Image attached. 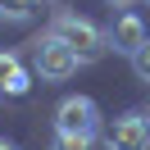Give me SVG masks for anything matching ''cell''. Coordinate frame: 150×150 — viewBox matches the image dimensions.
Listing matches in <instances>:
<instances>
[{"instance_id": "obj_1", "label": "cell", "mask_w": 150, "mask_h": 150, "mask_svg": "<svg viewBox=\"0 0 150 150\" xmlns=\"http://www.w3.org/2000/svg\"><path fill=\"white\" fill-rule=\"evenodd\" d=\"M50 37H59L68 50H73L82 64H96V59L109 50V37H105L100 28H96L91 18H77V14H55V23H50Z\"/></svg>"}, {"instance_id": "obj_2", "label": "cell", "mask_w": 150, "mask_h": 150, "mask_svg": "<svg viewBox=\"0 0 150 150\" xmlns=\"http://www.w3.org/2000/svg\"><path fill=\"white\" fill-rule=\"evenodd\" d=\"M77 64H82V59H77L59 37H50V32L32 41V68H37L41 82H64V77L77 73Z\"/></svg>"}, {"instance_id": "obj_3", "label": "cell", "mask_w": 150, "mask_h": 150, "mask_svg": "<svg viewBox=\"0 0 150 150\" xmlns=\"http://www.w3.org/2000/svg\"><path fill=\"white\" fill-rule=\"evenodd\" d=\"M55 132H82V137H96L100 132V109H96L91 96H64L55 109Z\"/></svg>"}, {"instance_id": "obj_4", "label": "cell", "mask_w": 150, "mask_h": 150, "mask_svg": "<svg viewBox=\"0 0 150 150\" xmlns=\"http://www.w3.org/2000/svg\"><path fill=\"white\" fill-rule=\"evenodd\" d=\"M105 146L109 150H150V118L137 109L114 118V127L105 132Z\"/></svg>"}, {"instance_id": "obj_5", "label": "cell", "mask_w": 150, "mask_h": 150, "mask_svg": "<svg viewBox=\"0 0 150 150\" xmlns=\"http://www.w3.org/2000/svg\"><path fill=\"white\" fill-rule=\"evenodd\" d=\"M105 37H109V50H118V55L132 59V55H137V50L150 41V32H146V23L127 9V14H118V18H114V28L105 32Z\"/></svg>"}, {"instance_id": "obj_6", "label": "cell", "mask_w": 150, "mask_h": 150, "mask_svg": "<svg viewBox=\"0 0 150 150\" xmlns=\"http://www.w3.org/2000/svg\"><path fill=\"white\" fill-rule=\"evenodd\" d=\"M28 86H32V77L23 73V64L14 55H0V91L5 96H23Z\"/></svg>"}, {"instance_id": "obj_7", "label": "cell", "mask_w": 150, "mask_h": 150, "mask_svg": "<svg viewBox=\"0 0 150 150\" xmlns=\"http://www.w3.org/2000/svg\"><path fill=\"white\" fill-rule=\"evenodd\" d=\"M37 14V0H0V18L5 23H28Z\"/></svg>"}, {"instance_id": "obj_8", "label": "cell", "mask_w": 150, "mask_h": 150, "mask_svg": "<svg viewBox=\"0 0 150 150\" xmlns=\"http://www.w3.org/2000/svg\"><path fill=\"white\" fill-rule=\"evenodd\" d=\"M50 150H96V137H82V132H55V146Z\"/></svg>"}, {"instance_id": "obj_9", "label": "cell", "mask_w": 150, "mask_h": 150, "mask_svg": "<svg viewBox=\"0 0 150 150\" xmlns=\"http://www.w3.org/2000/svg\"><path fill=\"white\" fill-rule=\"evenodd\" d=\"M132 73H137L141 82H150V41L137 50V55H132Z\"/></svg>"}, {"instance_id": "obj_10", "label": "cell", "mask_w": 150, "mask_h": 150, "mask_svg": "<svg viewBox=\"0 0 150 150\" xmlns=\"http://www.w3.org/2000/svg\"><path fill=\"white\" fill-rule=\"evenodd\" d=\"M114 9H132V5H137V0H109Z\"/></svg>"}, {"instance_id": "obj_11", "label": "cell", "mask_w": 150, "mask_h": 150, "mask_svg": "<svg viewBox=\"0 0 150 150\" xmlns=\"http://www.w3.org/2000/svg\"><path fill=\"white\" fill-rule=\"evenodd\" d=\"M0 150H18V146H14V141H9V137H0Z\"/></svg>"}]
</instances>
